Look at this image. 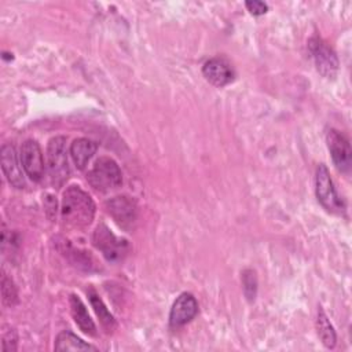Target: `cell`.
<instances>
[{
	"label": "cell",
	"mask_w": 352,
	"mask_h": 352,
	"mask_svg": "<svg viewBox=\"0 0 352 352\" xmlns=\"http://www.w3.org/2000/svg\"><path fill=\"white\" fill-rule=\"evenodd\" d=\"M70 311H72V316H73L74 322L85 334L96 336V326H95L94 320L91 319L82 301L74 294L70 296Z\"/></svg>",
	"instance_id": "5bb4252c"
},
{
	"label": "cell",
	"mask_w": 352,
	"mask_h": 352,
	"mask_svg": "<svg viewBox=\"0 0 352 352\" xmlns=\"http://www.w3.org/2000/svg\"><path fill=\"white\" fill-rule=\"evenodd\" d=\"M316 330H318V336L322 340L323 345L326 348H334L337 337H336V331L333 324L330 323L327 315L324 314V311L322 309V307H319L318 309V318H316Z\"/></svg>",
	"instance_id": "e0dca14e"
},
{
	"label": "cell",
	"mask_w": 352,
	"mask_h": 352,
	"mask_svg": "<svg viewBox=\"0 0 352 352\" xmlns=\"http://www.w3.org/2000/svg\"><path fill=\"white\" fill-rule=\"evenodd\" d=\"M95 216V204L92 198L78 186H70L62 198V220L70 228L88 227Z\"/></svg>",
	"instance_id": "6da1fadb"
},
{
	"label": "cell",
	"mask_w": 352,
	"mask_h": 352,
	"mask_svg": "<svg viewBox=\"0 0 352 352\" xmlns=\"http://www.w3.org/2000/svg\"><path fill=\"white\" fill-rule=\"evenodd\" d=\"M59 250L65 256H67L70 258V261L77 267L91 270V267L94 265V264H91L92 257L89 254H87V252H81L78 249H74L72 245L67 243V241H63V243L59 246Z\"/></svg>",
	"instance_id": "ac0fdd59"
},
{
	"label": "cell",
	"mask_w": 352,
	"mask_h": 352,
	"mask_svg": "<svg viewBox=\"0 0 352 352\" xmlns=\"http://www.w3.org/2000/svg\"><path fill=\"white\" fill-rule=\"evenodd\" d=\"M242 286L245 296L248 297L249 301H253L256 297V290H257V278L256 272L253 270H245L242 272Z\"/></svg>",
	"instance_id": "ffe728a7"
},
{
	"label": "cell",
	"mask_w": 352,
	"mask_h": 352,
	"mask_svg": "<svg viewBox=\"0 0 352 352\" xmlns=\"http://www.w3.org/2000/svg\"><path fill=\"white\" fill-rule=\"evenodd\" d=\"M308 48L315 62L316 70L326 78H333L338 72V58L334 50L320 37H312L308 41Z\"/></svg>",
	"instance_id": "8992f818"
},
{
	"label": "cell",
	"mask_w": 352,
	"mask_h": 352,
	"mask_svg": "<svg viewBox=\"0 0 352 352\" xmlns=\"http://www.w3.org/2000/svg\"><path fill=\"white\" fill-rule=\"evenodd\" d=\"M1 296H3V302L7 305H14L18 302L16 287L6 274H3L1 276Z\"/></svg>",
	"instance_id": "d6986e66"
},
{
	"label": "cell",
	"mask_w": 352,
	"mask_h": 352,
	"mask_svg": "<svg viewBox=\"0 0 352 352\" xmlns=\"http://www.w3.org/2000/svg\"><path fill=\"white\" fill-rule=\"evenodd\" d=\"M55 351H96L95 346L84 342L80 337L69 330L60 331L55 338Z\"/></svg>",
	"instance_id": "9a60e30c"
},
{
	"label": "cell",
	"mask_w": 352,
	"mask_h": 352,
	"mask_svg": "<svg viewBox=\"0 0 352 352\" xmlns=\"http://www.w3.org/2000/svg\"><path fill=\"white\" fill-rule=\"evenodd\" d=\"M96 148H98V144L94 140H89L85 138L76 139L70 144V155H72L76 166L78 169H84L85 165L88 164V161L96 153Z\"/></svg>",
	"instance_id": "4fadbf2b"
},
{
	"label": "cell",
	"mask_w": 352,
	"mask_h": 352,
	"mask_svg": "<svg viewBox=\"0 0 352 352\" xmlns=\"http://www.w3.org/2000/svg\"><path fill=\"white\" fill-rule=\"evenodd\" d=\"M87 294H88V298H89V302L95 311V314L98 315L102 326L107 330V331H111L114 327H116V320L113 318V315L110 314V311L107 309V307L104 305V302L102 301V298L98 296V293L94 290V289H88L87 290Z\"/></svg>",
	"instance_id": "2e32d148"
},
{
	"label": "cell",
	"mask_w": 352,
	"mask_h": 352,
	"mask_svg": "<svg viewBox=\"0 0 352 352\" xmlns=\"http://www.w3.org/2000/svg\"><path fill=\"white\" fill-rule=\"evenodd\" d=\"M202 74L210 84L216 87H224L230 84L235 77V72L231 63L221 56L208 59L202 66Z\"/></svg>",
	"instance_id": "8fae6325"
},
{
	"label": "cell",
	"mask_w": 352,
	"mask_h": 352,
	"mask_svg": "<svg viewBox=\"0 0 352 352\" xmlns=\"http://www.w3.org/2000/svg\"><path fill=\"white\" fill-rule=\"evenodd\" d=\"M16 331L11 327L4 329L1 334V348L3 351H16Z\"/></svg>",
	"instance_id": "44dd1931"
},
{
	"label": "cell",
	"mask_w": 352,
	"mask_h": 352,
	"mask_svg": "<svg viewBox=\"0 0 352 352\" xmlns=\"http://www.w3.org/2000/svg\"><path fill=\"white\" fill-rule=\"evenodd\" d=\"M198 314V302L191 293H182L173 302L169 312V324L173 329L191 322Z\"/></svg>",
	"instance_id": "30bf717a"
},
{
	"label": "cell",
	"mask_w": 352,
	"mask_h": 352,
	"mask_svg": "<svg viewBox=\"0 0 352 352\" xmlns=\"http://www.w3.org/2000/svg\"><path fill=\"white\" fill-rule=\"evenodd\" d=\"M315 192L320 205L331 213L342 214L345 212V204L337 194L334 183L330 177V172L326 165L319 164L315 175Z\"/></svg>",
	"instance_id": "277c9868"
},
{
	"label": "cell",
	"mask_w": 352,
	"mask_h": 352,
	"mask_svg": "<svg viewBox=\"0 0 352 352\" xmlns=\"http://www.w3.org/2000/svg\"><path fill=\"white\" fill-rule=\"evenodd\" d=\"M104 208L114 221L124 230L133 228L138 216V208L133 199L125 195L113 197L106 201Z\"/></svg>",
	"instance_id": "ba28073f"
},
{
	"label": "cell",
	"mask_w": 352,
	"mask_h": 352,
	"mask_svg": "<svg viewBox=\"0 0 352 352\" xmlns=\"http://www.w3.org/2000/svg\"><path fill=\"white\" fill-rule=\"evenodd\" d=\"M21 164L26 175L33 182H40L44 176L43 151L36 140H26L21 146Z\"/></svg>",
	"instance_id": "9c48e42d"
},
{
	"label": "cell",
	"mask_w": 352,
	"mask_h": 352,
	"mask_svg": "<svg viewBox=\"0 0 352 352\" xmlns=\"http://www.w3.org/2000/svg\"><path fill=\"white\" fill-rule=\"evenodd\" d=\"M47 169L51 182L60 187L69 177L70 169L67 162L66 139L63 136H55L48 142L47 146Z\"/></svg>",
	"instance_id": "3957f363"
},
{
	"label": "cell",
	"mask_w": 352,
	"mask_h": 352,
	"mask_svg": "<svg viewBox=\"0 0 352 352\" xmlns=\"http://www.w3.org/2000/svg\"><path fill=\"white\" fill-rule=\"evenodd\" d=\"M87 180L96 191L106 192L121 186L122 175L117 162L110 157H100L87 173Z\"/></svg>",
	"instance_id": "7a4b0ae2"
},
{
	"label": "cell",
	"mask_w": 352,
	"mask_h": 352,
	"mask_svg": "<svg viewBox=\"0 0 352 352\" xmlns=\"http://www.w3.org/2000/svg\"><path fill=\"white\" fill-rule=\"evenodd\" d=\"M326 142L336 168L340 172L348 173L352 164V150L348 138L342 132L331 128L326 133Z\"/></svg>",
	"instance_id": "52a82bcc"
},
{
	"label": "cell",
	"mask_w": 352,
	"mask_h": 352,
	"mask_svg": "<svg viewBox=\"0 0 352 352\" xmlns=\"http://www.w3.org/2000/svg\"><path fill=\"white\" fill-rule=\"evenodd\" d=\"M248 11L253 15H263L267 12L268 10V6L264 3V1H260V0H249L245 3Z\"/></svg>",
	"instance_id": "7402d4cb"
},
{
	"label": "cell",
	"mask_w": 352,
	"mask_h": 352,
	"mask_svg": "<svg viewBox=\"0 0 352 352\" xmlns=\"http://www.w3.org/2000/svg\"><path fill=\"white\" fill-rule=\"evenodd\" d=\"M0 158H1V169L10 182L16 188L25 187V179L21 170V165L16 157L15 147L12 144H3L0 150Z\"/></svg>",
	"instance_id": "7c38bea8"
},
{
	"label": "cell",
	"mask_w": 352,
	"mask_h": 352,
	"mask_svg": "<svg viewBox=\"0 0 352 352\" xmlns=\"http://www.w3.org/2000/svg\"><path fill=\"white\" fill-rule=\"evenodd\" d=\"M92 242L98 250L111 263L124 260L129 252V243L124 238L116 236L104 224H99L92 235Z\"/></svg>",
	"instance_id": "5b68a950"
}]
</instances>
